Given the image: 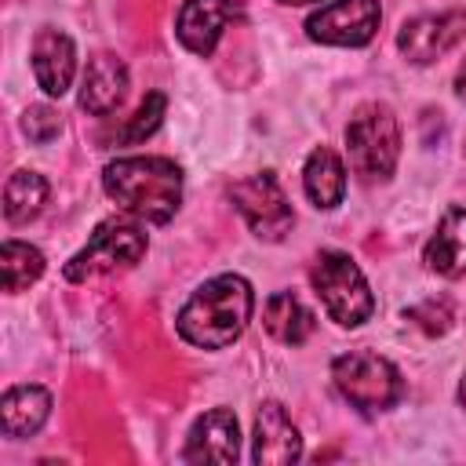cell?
Masks as SVG:
<instances>
[{
	"instance_id": "ffe728a7",
	"label": "cell",
	"mask_w": 466,
	"mask_h": 466,
	"mask_svg": "<svg viewBox=\"0 0 466 466\" xmlns=\"http://www.w3.org/2000/svg\"><path fill=\"white\" fill-rule=\"evenodd\" d=\"M0 269H4V291H22L44 273V255L22 240H4Z\"/></svg>"
},
{
	"instance_id": "4fadbf2b",
	"label": "cell",
	"mask_w": 466,
	"mask_h": 466,
	"mask_svg": "<svg viewBox=\"0 0 466 466\" xmlns=\"http://www.w3.org/2000/svg\"><path fill=\"white\" fill-rule=\"evenodd\" d=\"M33 73L47 95H66L76 73L73 40L62 29H40L33 40Z\"/></svg>"
},
{
	"instance_id": "7a4b0ae2",
	"label": "cell",
	"mask_w": 466,
	"mask_h": 466,
	"mask_svg": "<svg viewBox=\"0 0 466 466\" xmlns=\"http://www.w3.org/2000/svg\"><path fill=\"white\" fill-rule=\"evenodd\" d=\"M106 193L146 222H167L182 200V171L167 157H124L106 167Z\"/></svg>"
},
{
	"instance_id": "30bf717a",
	"label": "cell",
	"mask_w": 466,
	"mask_h": 466,
	"mask_svg": "<svg viewBox=\"0 0 466 466\" xmlns=\"http://www.w3.org/2000/svg\"><path fill=\"white\" fill-rule=\"evenodd\" d=\"M237 455H240V430L229 408L204 411L193 422L182 448V462H237Z\"/></svg>"
},
{
	"instance_id": "484cf974",
	"label": "cell",
	"mask_w": 466,
	"mask_h": 466,
	"mask_svg": "<svg viewBox=\"0 0 466 466\" xmlns=\"http://www.w3.org/2000/svg\"><path fill=\"white\" fill-rule=\"evenodd\" d=\"M280 4H317V0H280Z\"/></svg>"
},
{
	"instance_id": "5b68a950",
	"label": "cell",
	"mask_w": 466,
	"mask_h": 466,
	"mask_svg": "<svg viewBox=\"0 0 466 466\" xmlns=\"http://www.w3.org/2000/svg\"><path fill=\"white\" fill-rule=\"evenodd\" d=\"M324 309L331 313V320H339L342 328H357L371 317L375 309V299L368 291V280L364 273L357 269V262L342 251H324L317 262H313V273H309Z\"/></svg>"
},
{
	"instance_id": "8fae6325",
	"label": "cell",
	"mask_w": 466,
	"mask_h": 466,
	"mask_svg": "<svg viewBox=\"0 0 466 466\" xmlns=\"http://www.w3.org/2000/svg\"><path fill=\"white\" fill-rule=\"evenodd\" d=\"M302 455V437L288 411L277 400H266L255 415V437H251V459L258 466H284Z\"/></svg>"
},
{
	"instance_id": "52a82bcc",
	"label": "cell",
	"mask_w": 466,
	"mask_h": 466,
	"mask_svg": "<svg viewBox=\"0 0 466 466\" xmlns=\"http://www.w3.org/2000/svg\"><path fill=\"white\" fill-rule=\"evenodd\" d=\"M229 197H233L237 211L248 218V226L255 229V237H262V240H280L295 222V211H291L277 175H269V171L233 182Z\"/></svg>"
},
{
	"instance_id": "9a60e30c",
	"label": "cell",
	"mask_w": 466,
	"mask_h": 466,
	"mask_svg": "<svg viewBox=\"0 0 466 466\" xmlns=\"http://www.w3.org/2000/svg\"><path fill=\"white\" fill-rule=\"evenodd\" d=\"M426 266L441 277H462L466 273V211L451 208L437 222V233L426 244Z\"/></svg>"
},
{
	"instance_id": "7c38bea8",
	"label": "cell",
	"mask_w": 466,
	"mask_h": 466,
	"mask_svg": "<svg viewBox=\"0 0 466 466\" xmlns=\"http://www.w3.org/2000/svg\"><path fill=\"white\" fill-rule=\"evenodd\" d=\"M237 18V7L229 0H186L178 11V40L193 55H211L222 29Z\"/></svg>"
},
{
	"instance_id": "7402d4cb",
	"label": "cell",
	"mask_w": 466,
	"mask_h": 466,
	"mask_svg": "<svg viewBox=\"0 0 466 466\" xmlns=\"http://www.w3.org/2000/svg\"><path fill=\"white\" fill-rule=\"evenodd\" d=\"M408 320L419 324L426 335H444L451 328V302L448 299H422L419 306L408 309Z\"/></svg>"
},
{
	"instance_id": "603a6c76",
	"label": "cell",
	"mask_w": 466,
	"mask_h": 466,
	"mask_svg": "<svg viewBox=\"0 0 466 466\" xmlns=\"http://www.w3.org/2000/svg\"><path fill=\"white\" fill-rule=\"evenodd\" d=\"M22 131L33 142H51L58 135V113L51 106H29L25 109V120H22Z\"/></svg>"
},
{
	"instance_id": "ba28073f",
	"label": "cell",
	"mask_w": 466,
	"mask_h": 466,
	"mask_svg": "<svg viewBox=\"0 0 466 466\" xmlns=\"http://www.w3.org/2000/svg\"><path fill=\"white\" fill-rule=\"evenodd\" d=\"M379 0H335L328 7H320L306 29L313 40L320 44H339V47H360L375 36L379 29Z\"/></svg>"
},
{
	"instance_id": "5bb4252c",
	"label": "cell",
	"mask_w": 466,
	"mask_h": 466,
	"mask_svg": "<svg viewBox=\"0 0 466 466\" xmlns=\"http://www.w3.org/2000/svg\"><path fill=\"white\" fill-rule=\"evenodd\" d=\"M127 95V66L116 55H95L80 80V106L91 116L113 113Z\"/></svg>"
},
{
	"instance_id": "44dd1931",
	"label": "cell",
	"mask_w": 466,
	"mask_h": 466,
	"mask_svg": "<svg viewBox=\"0 0 466 466\" xmlns=\"http://www.w3.org/2000/svg\"><path fill=\"white\" fill-rule=\"evenodd\" d=\"M160 116H164V95H160V91H153V95H146V98H142V106L135 109V116L124 124L120 142L135 146V142L149 138V135L160 127Z\"/></svg>"
},
{
	"instance_id": "6da1fadb",
	"label": "cell",
	"mask_w": 466,
	"mask_h": 466,
	"mask_svg": "<svg viewBox=\"0 0 466 466\" xmlns=\"http://www.w3.org/2000/svg\"><path fill=\"white\" fill-rule=\"evenodd\" d=\"M251 284L237 273H222L208 280L178 313V335L200 350H222L229 346L244 324L251 320Z\"/></svg>"
},
{
	"instance_id": "ac0fdd59",
	"label": "cell",
	"mask_w": 466,
	"mask_h": 466,
	"mask_svg": "<svg viewBox=\"0 0 466 466\" xmlns=\"http://www.w3.org/2000/svg\"><path fill=\"white\" fill-rule=\"evenodd\" d=\"M262 324H266V331H269L277 342L299 346V342H306L309 331H313V313H309L291 291H277V295H269V302H266Z\"/></svg>"
},
{
	"instance_id": "2e32d148",
	"label": "cell",
	"mask_w": 466,
	"mask_h": 466,
	"mask_svg": "<svg viewBox=\"0 0 466 466\" xmlns=\"http://www.w3.org/2000/svg\"><path fill=\"white\" fill-rule=\"evenodd\" d=\"M51 415V393L44 386H11L0 404V422L7 437H29L36 433Z\"/></svg>"
},
{
	"instance_id": "d4e9b609",
	"label": "cell",
	"mask_w": 466,
	"mask_h": 466,
	"mask_svg": "<svg viewBox=\"0 0 466 466\" xmlns=\"http://www.w3.org/2000/svg\"><path fill=\"white\" fill-rule=\"evenodd\" d=\"M459 400H462V408H466V375H462V386H459Z\"/></svg>"
},
{
	"instance_id": "e0dca14e",
	"label": "cell",
	"mask_w": 466,
	"mask_h": 466,
	"mask_svg": "<svg viewBox=\"0 0 466 466\" xmlns=\"http://www.w3.org/2000/svg\"><path fill=\"white\" fill-rule=\"evenodd\" d=\"M302 182H306L309 200H313L317 208L331 211V208L342 200V189H346V167H342L339 153L328 149V146L313 149L309 160H306V175H302Z\"/></svg>"
},
{
	"instance_id": "8992f818",
	"label": "cell",
	"mask_w": 466,
	"mask_h": 466,
	"mask_svg": "<svg viewBox=\"0 0 466 466\" xmlns=\"http://www.w3.org/2000/svg\"><path fill=\"white\" fill-rule=\"evenodd\" d=\"M142 255H146L142 226L131 218H106L91 233V240L66 262V280L80 284L87 277H98V273H109L120 266H135Z\"/></svg>"
},
{
	"instance_id": "3957f363",
	"label": "cell",
	"mask_w": 466,
	"mask_h": 466,
	"mask_svg": "<svg viewBox=\"0 0 466 466\" xmlns=\"http://www.w3.org/2000/svg\"><path fill=\"white\" fill-rule=\"evenodd\" d=\"M346 153H350V167L364 178H390L400 157V127L397 116L386 106H364L357 109V116L346 127Z\"/></svg>"
},
{
	"instance_id": "cb8c5ba5",
	"label": "cell",
	"mask_w": 466,
	"mask_h": 466,
	"mask_svg": "<svg viewBox=\"0 0 466 466\" xmlns=\"http://www.w3.org/2000/svg\"><path fill=\"white\" fill-rule=\"evenodd\" d=\"M455 87H459V95L466 98V62L459 66V76H455Z\"/></svg>"
},
{
	"instance_id": "d6986e66",
	"label": "cell",
	"mask_w": 466,
	"mask_h": 466,
	"mask_svg": "<svg viewBox=\"0 0 466 466\" xmlns=\"http://www.w3.org/2000/svg\"><path fill=\"white\" fill-rule=\"evenodd\" d=\"M44 200H47V182L36 171H15L7 178V186H4V215L15 226L36 218V211L44 208Z\"/></svg>"
},
{
	"instance_id": "9c48e42d",
	"label": "cell",
	"mask_w": 466,
	"mask_h": 466,
	"mask_svg": "<svg viewBox=\"0 0 466 466\" xmlns=\"http://www.w3.org/2000/svg\"><path fill=\"white\" fill-rule=\"evenodd\" d=\"M459 40H466V11H444V15H422V18L404 22L397 47L408 55V62L426 66L448 55Z\"/></svg>"
},
{
	"instance_id": "277c9868",
	"label": "cell",
	"mask_w": 466,
	"mask_h": 466,
	"mask_svg": "<svg viewBox=\"0 0 466 466\" xmlns=\"http://www.w3.org/2000/svg\"><path fill=\"white\" fill-rule=\"evenodd\" d=\"M331 379H335L339 393L364 415L393 408L404 393L400 371L379 353H342V357H335Z\"/></svg>"
}]
</instances>
